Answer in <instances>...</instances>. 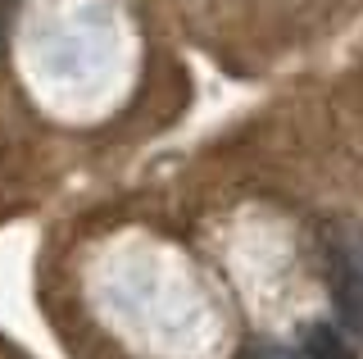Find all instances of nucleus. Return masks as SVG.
Masks as SVG:
<instances>
[{"label":"nucleus","mask_w":363,"mask_h":359,"mask_svg":"<svg viewBox=\"0 0 363 359\" xmlns=\"http://www.w3.org/2000/svg\"><path fill=\"white\" fill-rule=\"evenodd\" d=\"M332 300L350 328H363V264L350 250H332Z\"/></svg>","instance_id":"1"},{"label":"nucleus","mask_w":363,"mask_h":359,"mask_svg":"<svg viewBox=\"0 0 363 359\" xmlns=\"http://www.w3.org/2000/svg\"><path fill=\"white\" fill-rule=\"evenodd\" d=\"M304 359H354V350L345 346V336L336 328L318 323V328H309V336H304Z\"/></svg>","instance_id":"2"},{"label":"nucleus","mask_w":363,"mask_h":359,"mask_svg":"<svg viewBox=\"0 0 363 359\" xmlns=\"http://www.w3.org/2000/svg\"><path fill=\"white\" fill-rule=\"evenodd\" d=\"M241 359H300V355L281 350V346H250V350H241Z\"/></svg>","instance_id":"3"}]
</instances>
